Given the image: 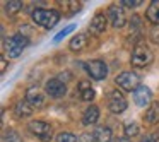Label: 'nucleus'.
Segmentation results:
<instances>
[{
  "mask_svg": "<svg viewBox=\"0 0 159 142\" xmlns=\"http://www.w3.org/2000/svg\"><path fill=\"white\" fill-rule=\"evenodd\" d=\"M104 29H106V17L103 14H96L89 24V31L94 34H101V33H104Z\"/></svg>",
  "mask_w": 159,
  "mask_h": 142,
  "instance_id": "f8f14e48",
  "label": "nucleus"
},
{
  "mask_svg": "<svg viewBox=\"0 0 159 142\" xmlns=\"http://www.w3.org/2000/svg\"><path fill=\"white\" fill-rule=\"evenodd\" d=\"M45 89H46V93H48L52 98H62L63 94L67 93L65 84H63L62 80H58V79H50L48 82H46Z\"/></svg>",
  "mask_w": 159,
  "mask_h": 142,
  "instance_id": "9d476101",
  "label": "nucleus"
},
{
  "mask_svg": "<svg viewBox=\"0 0 159 142\" xmlns=\"http://www.w3.org/2000/svg\"><path fill=\"white\" fill-rule=\"evenodd\" d=\"M26 101H28L33 108H39V106L45 104V96H43V93L38 87H29V89L26 91Z\"/></svg>",
  "mask_w": 159,
  "mask_h": 142,
  "instance_id": "9b49d317",
  "label": "nucleus"
},
{
  "mask_svg": "<svg viewBox=\"0 0 159 142\" xmlns=\"http://www.w3.org/2000/svg\"><path fill=\"white\" fill-rule=\"evenodd\" d=\"M116 142H130V139L128 137H120V139H116Z\"/></svg>",
  "mask_w": 159,
  "mask_h": 142,
  "instance_id": "c756f323",
  "label": "nucleus"
},
{
  "mask_svg": "<svg viewBox=\"0 0 159 142\" xmlns=\"http://www.w3.org/2000/svg\"><path fill=\"white\" fill-rule=\"evenodd\" d=\"M115 82H116L118 86L121 87V89H125V91H134V93H135V91L140 87V77H139L135 72L127 70V72L118 74L116 79H115Z\"/></svg>",
  "mask_w": 159,
  "mask_h": 142,
  "instance_id": "7ed1b4c3",
  "label": "nucleus"
},
{
  "mask_svg": "<svg viewBox=\"0 0 159 142\" xmlns=\"http://www.w3.org/2000/svg\"><path fill=\"white\" fill-rule=\"evenodd\" d=\"M5 69H7V60L2 58V60H0V70H2V72H5Z\"/></svg>",
  "mask_w": 159,
  "mask_h": 142,
  "instance_id": "c85d7f7f",
  "label": "nucleus"
},
{
  "mask_svg": "<svg viewBox=\"0 0 159 142\" xmlns=\"http://www.w3.org/2000/svg\"><path fill=\"white\" fill-rule=\"evenodd\" d=\"M98 118H99V108L98 106H89L86 111H84L82 115V123L84 125H94L98 121Z\"/></svg>",
  "mask_w": 159,
  "mask_h": 142,
  "instance_id": "2eb2a0df",
  "label": "nucleus"
},
{
  "mask_svg": "<svg viewBox=\"0 0 159 142\" xmlns=\"http://www.w3.org/2000/svg\"><path fill=\"white\" fill-rule=\"evenodd\" d=\"M16 113H17V117L26 118V117H29V115H33V106L28 101H19V103L16 104Z\"/></svg>",
  "mask_w": 159,
  "mask_h": 142,
  "instance_id": "aec40b11",
  "label": "nucleus"
},
{
  "mask_svg": "<svg viewBox=\"0 0 159 142\" xmlns=\"http://www.w3.org/2000/svg\"><path fill=\"white\" fill-rule=\"evenodd\" d=\"M74 28H75V26H69V28H67V29H63V31H60L58 34L55 36V41H58V39H62L63 36H67V34H69V33H72V31H74Z\"/></svg>",
  "mask_w": 159,
  "mask_h": 142,
  "instance_id": "a878e982",
  "label": "nucleus"
},
{
  "mask_svg": "<svg viewBox=\"0 0 159 142\" xmlns=\"http://www.w3.org/2000/svg\"><path fill=\"white\" fill-rule=\"evenodd\" d=\"M28 45H29V38L19 33V34H14L12 38L5 39V53L11 58H17V57H21L22 50Z\"/></svg>",
  "mask_w": 159,
  "mask_h": 142,
  "instance_id": "f03ea898",
  "label": "nucleus"
},
{
  "mask_svg": "<svg viewBox=\"0 0 159 142\" xmlns=\"http://www.w3.org/2000/svg\"><path fill=\"white\" fill-rule=\"evenodd\" d=\"M31 17L36 24L45 29L55 28L57 22L60 21V14L57 11H52V9H36V11H33Z\"/></svg>",
  "mask_w": 159,
  "mask_h": 142,
  "instance_id": "f257e3e1",
  "label": "nucleus"
},
{
  "mask_svg": "<svg viewBox=\"0 0 159 142\" xmlns=\"http://www.w3.org/2000/svg\"><path fill=\"white\" fill-rule=\"evenodd\" d=\"M108 106L113 113H123L127 110V99L120 91H113L108 98Z\"/></svg>",
  "mask_w": 159,
  "mask_h": 142,
  "instance_id": "6e6552de",
  "label": "nucleus"
},
{
  "mask_svg": "<svg viewBox=\"0 0 159 142\" xmlns=\"http://www.w3.org/2000/svg\"><path fill=\"white\" fill-rule=\"evenodd\" d=\"M79 94H80V99L82 101H93L94 96H96L91 82H87V80H80L79 82Z\"/></svg>",
  "mask_w": 159,
  "mask_h": 142,
  "instance_id": "ddd939ff",
  "label": "nucleus"
},
{
  "mask_svg": "<svg viewBox=\"0 0 159 142\" xmlns=\"http://www.w3.org/2000/svg\"><path fill=\"white\" fill-rule=\"evenodd\" d=\"M152 58H154V55L145 45H137L134 48V52H132V65L139 67V69L147 67L152 62Z\"/></svg>",
  "mask_w": 159,
  "mask_h": 142,
  "instance_id": "20e7f679",
  "label": "nucleus"
},
{
  "mask_svg": "<svg viewBox=\"0 0 159 142\" xmlns=\"http://www.w3.org/2000/svg\"><path fill=\"white\" fill-rule=\"evenodd\" d=\"M139 132H140V127H139L137 121H128L127 125H125V137H137Z\"/></svg>",
  "mask_w": 159,
  "mask_h": 142,
  "instance_id": "4be33fe9",
  "label": "nucleus"
},
{
  "mask_svg": "<svg viewBox=\"0 0 159 142\" xmlns=\"http://www.w3.org/2000/svg\"><path fill=\"white\" fill-rule=\"evenodd\" d=\"M21 9H22V2H21V0H9L7 4H5V14L12 17V16L19 14Z\"/></svg>",
  "mask_w": 159,
  "mask_h": 142,
  "instance_id": "412c9836",
  "label": "nucleus"
},
{
  "mask_svg": "<svg viewBox=\"0 0 159 142\" xmlns=\"http://www.w3.org/2000/svg\"><path fill=\"white\" fill-rule=\"evenodd\" d=\"M140 142H157V139H156L154 135H145V137H142Z\"/></svg>",
  "mask_w": 159,
  "mask_h": 142,
  "instance_id": "bb28decb",
  "label": "nucleus"
},
{
  "mask_svg": "<svg viewBox=\"0 0 159 142\" xmlns=\"http://www.w3.org/2000/svg\"><path fill=\"white\" fill-rule=\"evenodd\" d=\"M145 17H147L152 24H159V0L151 2V5L147 7V12H145Z\"/></svg>",
  "mask_w": 159,
  "mask_h": 142,
  "instance_id": "f3484780",
  "label": "nucleus"
},
{
  "mask_svg": "<svg viewBox=\"0 0 159 142\" xmlns=\"http://www.w3.org/2000/svg\"><path fill=\"white\" fill-rule=\"evenodd\" d=\"M28 128H29V132L31 134H34L36 137L39 139V140H43V142H48L50 139H52V125L50 123H46V121H43V120H34V121H31V123L28 125Z\"/></svg>",
  "mask_w": 159,
  "mask_h": 142,
  "instance_id": "39448f33",
  "label": "nucleus"
},
{
  "mask_svg": "<svg viewBox=\"0 0 159 142\" xmlns=\"http://www.w3.org/2000/svg\"><path fill=\"white\" fill-rule=\"evenodd\" d=\"M58 9L67 16H74L77 11H80V4L74 0H58Z\"/></svg>",
  "mask_w": 159,
  "mask_h": 142,
  "instance_id": "4468645a",
  "label": "nucleus"
},
{
  "mask_svg": "<svg viewBox=\"0 0 159 142\" xmlns=\"http://www.w3.org/2000/svg\"><path fill=\"white\" fill-rule=\"evenodd\" d=\"M57 142H77L75 135L70 134V132H62V134H58V137H57Z\"/></svg>",
  "mask_w": 159,
  "mask_h": 142,
  "instance_id": "b1692460",
  "label": "nucleus"
},
{
  "mask_svg": "<svg viewBox=\"0 0 159 142\" xmlns=\"http://www.w3.org/2000/svg\"><path fill=\"white\" fill-rule=\"evenodd\" d=\"M144 120L147 121V123H156V121L159 120V103H152L151 106L145 110Z\"/></svg>",
  "mask_w": 159,
  "mask_h": 142,
  "instance_id": "6ab92c4d",
  "label": "nucleus"
},
{
  "mask_svg": "<svg viewBox=\"0 0 159 142\" xmlns=\"http://www.w3.org/2000/svg\"><path fill=\"white\" fill-rule=\"evenodd\" d=\"M108 19H110V22H111L113 28H116V29L123 28L125 26V11H123V7L118 5V4L110 5V7H108Z\"/></svg>",
  "mask_w": 159,
  "mask_h": 142,
  "instance_id": "0eeeda50",
  "label": "nucleus"
},
{
  "mask_svg": "<svg viewBox=\"0 0 159 142\" xmlns=\"http://www.w3.org/2000/svg\"><path fill=\"white\" fill-rule=\"evenodd\" d=\"M140 4H142V0H123V2H121V5H125V7H130V9L139 7Z\"/></svg>",
  "mask_w": 159,
  "mask_h": 142,
  "instance_id": "393cba45",
  "label": "nucleus"
},
{
  "mask_svg": "<svg viewBox=\"0 0 159 142\" xmlns=\"http://www.w3.org/2000/svg\"><path fill=\"white\" fill-rule=\"evenodd\" d=\"M94 140V137H91L89 134H84L82 137H80V142H93Z\"/></svg>",
  "mask_w": 159,
  "mask_h": 142,
  "instance_id": "cd10ccee",
  "label": "nucleus"
},
{
  "mask_svg": "<svg viewBox=\"0 0 159 142\" xmlns=\"http://www.w3.org/2000/svg\"><path fill=\"white\" fill-rule=\"evenodd\" d=\"M4 142H22V139L16 130H7L4 135Z\"/></svg>",
  "mask_w": 159,
  "mask_h": 142,
  "instance_id": "5701e85b",
  "label": "nucleus"
},
{
  "mask_svg": "<svg viewBox=\"0 0 159 142\" xmlns=\"http://www.w3.org/2000/svg\"><path fill=\"white\" fill-rule=\"evenodd\" d=\"M94 142H111V130L108 127H98L96 132L93 134Z\"/></svg>",
  "mask_w": 159,
  "mask_h": 142,
  "instance_id": "a211bd4d",
  "label": "nucleus"
},
{
  "mask_svg": "<svg viewBox=\"0 0 159 142\" xmlns=\"http://www.w3.org/2000/svg\"><path fill=\"white\" fill-rule=\"evenodd\" d=\"M87 45V36L82 34V33H79V34H75L72 39H70L69 43V48L72 50V52H80V50H84Z\"/></svg>",
  "mask_w": 159,
  "mask_h": 142,
  "instance_id": "dca6fc26",
  "label": "nucleus"
},
{
  "mask_svg": "<svg viewBox=\"0 0 159 142\" xmlns=\"http://www.w3.org/2000/svg\"><path fill=\"white\" fill-rule=\"evenodd\" d=\"M134 101H135V104H137V106H140V108L151 106V104H152L151 103V101H152L151 89H149V87H145V86H140L134 93Z\"/></svg>",
  "mask_w": 159,
  "mask_h": 142,
  "instance_id": "1a4fd4ad",
  "label": "nucleus"
},
{
  "mask_svg": "<svg viewBox=\"0 0 159 142\" xmlns=\"http://www.w3.org/2000/svg\"><path fill=\"white\" fill-rule=\"evenodd\" d=\"M86 70L93 79L96 80H103L108 76V67L103 60H91L86 63Z\"/></svg>",
  "mask_w": 159,
  "mask_h": 142,
  "instance_id": "423d86ee",
  "label": "nucleus"
}]
</instances>
